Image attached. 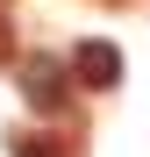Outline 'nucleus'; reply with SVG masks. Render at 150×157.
Returning <instances> with one entry per match:
<instances>
[{
	"mask_svg": "<svg viewBox=\"0 0 150 157\" xmlns=\"http://www.w3.org/2000/svg\"><path fill=\"white\" fill-rule=\"evenodd\" d=\"M21 100H29L36 114H57L71 100V64L50 57V50H36V57H21Z\"/></svg>",
	"mask_w": 150,
	"mask_h": 157,
	"instance_id": "nucleus-1",
	"label": "nucleus"
},
{
	"mask_svg": "<svg viewBox=\"0 0 150 157\" xmlns=\"http://www.w3.org/2000/svg\"><path fill=\"white\" fill-rule=\"evenodd\" d=\"M7 57H14V21L0 14V64H7Z\"/></svg>",
	"mask_w": 150,
	"mask_h": 157,
	"instance_id": "nucleus-4",
	"label": "nucleus"
},
{
	"mask_svg": "<svg viewBox=\"0 0 150 157\" xmlns=\"http://www.w3.org/2000/svg\"><path fill=\"white\" fill-rule=\"evenodd\" d=\"M71 78H79V86H93V93H107L114 86V78H121V50L114 43H79V50H71Z\"/></svg>",
	"mask_w": 150,
	"mask_h": 157,
	"instance_id": "nucleus-2",
	"label": "nucleus"
},
{
	"mask_svg": "<svg viewBox=\"0 0 150 157\" xmlns=\"http://www.w3.org/2000/svg\"><path fill=\"white\" fill-rule=\"evenodd\" d=\"M7 150H14V157H64V150H50V143H43V136H14V143H7Z\"/></svg>",
	"mask_w": 150,
	"mask_h": 157,
	"instance_id": "nucleus-3",
	"label": "nucleus"
}]
</instances>
